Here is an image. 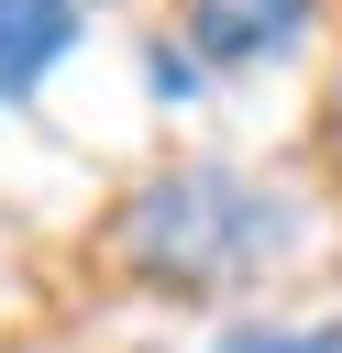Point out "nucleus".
I'll use <instances>...</instances> for the list:
<instances>
[{"label": "nucleus", "instance_id": "nucleus-1", "mask_svg": "<svg viewBox=\"0 0 342 353\" xmlns=\"http://www.w3.org/2000/svg\"><path fill=\"white\" fill-rule=\"evenodd\" d=\"M320 210L287 165L254 154H165L110 210V265L154 298H243L309 254Z\"/></svg>", "mask_w": 342, "mask_h": 353}, {"label": "nucleus", "instance_id": "nucleus-2", "mask_svg": "<svg viewBox=\"0 0 342 353\" xmlns=\"http://www.w3.org/2000/svg\"><path fill=\"white\" fill-rule=\"evenodd\" d=\"M188 44V66L221 88V77H276L320 44V0H177L165 22Z\"/></svg>", "mask_w": 342, "mask_h": 353}, {"label": "nucleus", "instance_id": "nucleus-3", "mask_svg": "<svg viewBox=\"0 0 342 353\" xmlns=\"http://www.w3.org/2000/svg\"><path fill=\"white\" fill-rule=\"evenodd\" d=\"M99 33V0H0V110H33Z\"/></svg>", "mask_w": 342, "mask_h": 353}, {"label": "nucleus", "instance_id": "nucleus-4", "mask_svg": "<svg viewBox=\"0 0 342 353\" xmlns=\"http://www.w3.org/2000/svg\"><path fill=\"white\" fill-rule=\"evenodd\" d=\"M210 353H342V320H232Z\"/></svg>", "mask_w": 342, "mask_h": 353}, {"label": "nucleus", "instance_id": "nucleus-5", "mask_svg": "<svg viewBox=\"0 0 342 353\" xmlns=\"http://www.w3.org/2000/svg\"><path fill=\"white\" fill-rule=\"evenodd\" d=\"M143 88H154V110H210V77L188 66L177 33H143Z\"/></svg>", "mask_w": 342, "mask_h": 353}, {"label": "nucleus", "instance_id": "nucleus-6", "mask_svg": "<svg viewBox=\"0 0 342 353\" xmlns=\"http://www.w3.org/2000/svg\"><path fill=\"white\" fill-rule=\"evenodd\" d=\"M99 11H110V0H99Z\"/></svg>", "mask_w": 342, "mask_h": 353}]
</instances>
